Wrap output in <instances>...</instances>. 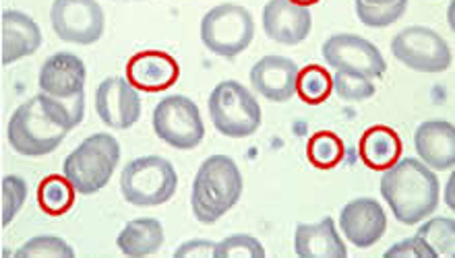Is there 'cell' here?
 <instances>
[{
	"label": "cell",
	"instance_id": "1",
	"mask_svg": "<svg viewBox=\"0 0 455 258\" xmlns=\"http://www.w3.org/2000/svg\"><path fill=\"white\" fill-rule=\"evenodd\" d=\"M379 188L394 217L403 225L425 222L439 205L437 176L416 157H403L383 169Z\"/></svg>",
	"mask_w": 455,
	"mask_h": 258
},
{
	"label": "cell",
	"instance_id": "2",
	"mask_svg": "<svg viewBox=\"0 0 455 258\" xmlns=\"http://www.w3.org/2000/svg\"><path fill=\"white\" fill-rule=\"evenodd\" d=\"M244 191L243 174L228 155H212L201 163L193 180L191 207L197 222L212 225L234 209Z\"/></svg>",
	"mask_w": 455,
	"mask_h": 258
},
{
	"label": "cell",
	"instance_id": "3",
	"mask_svg": "<svg viewBox=\"0 0 455 258\" xmlns=\"http://www.w3.org/2000/svg\"><path fill=\"white\" fill-rule=\"evenodd\" d=\"M120 161V145L110 132H96L79 143L62 163V174L84 197L108 184Z\"/></svg>",
	"mask_w": 455,
	"mask_h": 258
},
{
	"label": "cell",
	"instance_id": "4",
	"mask_svg": "<svg viewBox=\"0 0 455 258\" xmlns=\"http://www.w3.org/2000/svg\"><path fill=\"white\" fill-rule=\"evenodd\" d=\"M179 188V174L162 155H143L126 163L120 174V192L135 207L168 203Z\"/></svg>",
	"mask_w": 455,
	"mask_h": 258
},
{
	"label": "cell",
	"instance_id": "5",
	"mask_svg": "<svg viewBox=\"0 0 455 258\" xmlns=\"http://www.w3.org/2000/svg\"><path fill=\"white\" fill-rule=\"evenodd\" d=\"M207 108L216 130L230 138L255 135L263 122V112L257 98L243 83L232 79L213 87Z\"/></svg>",
	"mask_w": 455,
	"mask_h": 258
},
{
	"label": "cell",
	"instance_id": "6",
	"mask_svg": "<svg viewBox=\"0 0 455 258\" xmlns=\"http://www.w3.org/2000/svg\"><path fill=\"white\" fill-rule=\"evenodd\" d=\"M252 37L255 21L243 4H218L201 19V42L207 50L224 59H236L251 46Z\"/></svg>",
	"mask_w": 455,
	"mask_h": 258
},
{
	"label": "cell",
	"instance_id": "7",
	"mask_svg": "<svg viewBox=\"0 0 455 258\" xmlns=\"http://www.w3.org/2000/svg\"><path fill=\"white\" fill-rule=\"evenodd\" d=\"M6 137L19 155L42 157L60 147V143L67 138V130L50 121L42 108L40 98L36 96L12 112Z\"/></svg>",
	"mask_w": 455,
	"mask_h": 258
},
{
	"label": "cell",
	"instance_id": "8",
	"mask_svg": "<svg viewBox=\"0 0 455 258\" xmlns=\"http://www.w3.org/2000/svg\"><path fill=\"white\" fill-rule=\"evenodd\" d=\"M391 54L403 66L419 73H443L451 66V48L437 31L410 25L391 40Z\"/></svg>",
	"mask_w": 455,
	"mask_h": 258
},
{
	"label": "cell",
	"instance_id": "9",
	"mask_svg": "<svg viewBox=\"0 0 455 258\" xmlns=\"http://www.w3.org/2000/svg\"><path fill=\"white\" fill-rule=\"evenodd\" d=\"M154 130L174 149H195L204 141L205 124L197 104L187 96H168L154 108Z\"/></svg>",
	"mask_w": 455,
	"mask_h": 258
},
{
	"label": "cell",
	"instance_id": "10",
	"mask_svg": "<svg viewBox=\"0 0 455 258\" xmlns=\"http://www.w3.org/2000/svg\"><path fill=\"white\" fill-rule=\"evenodd\" d=\"M50 21L62 42L90 46L102 37L106 17L96 0H54Z\"/></svg>",
	"mask_w": 455,
	"mask_h": 258
},
{
	"label": "cell",
	"instance_id": "11",
	"mask_svg": "<svg viewBox=\"0 0 455 258\" xmlns=\"http://www.w3.org/2000/svg\"><path fill=\"white\" fill-rule=\"evenodd\" d=\"M327 65L336 71H350L369 79H381L387 71L381 50L356 34H336L321 46Z\"/></svg>",
	"mask_w": 455,
	"mask_h": 258
},
{
	"label": "cell",
	"instance_id": "12",
	"mask_svg": "<svg viewBox=\"0 0 455 258\" xmlns=\"http://www.w3.org/2000/svg\"><path fill=\"white\" fill-rule=\"evenodd\" d=\"M96 112L106 127L126 130L141 118L139 90L126 77H108L96 90Z\"/></svg>",
	"mask_w": 455,
	"mask_h": 258
},
{
	"label": "cell",
	"instance_id": "13",
	"mask_svg": "<svg viewBox=\"0 0 455 258\" xmlns=\"http://www.w3.org/2000/svg\"><path fill=\"white\" fill-rule=\"evenodd\" d=\"M339 230L346 240L356 248H371L381 240L387 230V215L375 199H352L339 211Z\"/></svg>",
	"mask_w": 455,
	"mask_h": 258
},
{
	"label": "cell",
	"instance_id": "14",
	"mask_svg": "<svg viewBox=\"0 0 455 258\" xmlns=\"http://www.w3.org/2000/svg\"><path fill=\"white\" fill-rule=\"evenodd\" d=\"M313 12L294 0H269L263 6V31L283 46H299L311 35Z\"/></svg>",
	"mask_w": 455,
	"mask_h": 258
},
{
	"label": "cell",
	"instance_id": "15",
	"mask_svg": "<svg viewBox=\"0 0 455 258\" xmlns=\"http://www.w3.org/2000/svg\"><path fill=\"white\" fill-rule=\"evenodd\" d=\"M299 65L288 56L267 54L252 65L249 79L252 90L261 93L269 102H288L296 96V79H299Z\"/></svg>",
	"mask_w": 455,
	"mask_h": 258
},
{
	"label": "cell",
	"instance_id": "16",
	"mask_svg": "<svg viewBox=\"0 0 455 258\" xmlns=\"http://www.w3.org/2000/svg\"><path fill=\"white\" fill-rule=\"evenodd\" d=\"M180 77V66L174 56L162 50H145L132 56L126 65V79L139 91H164L172 87Z\"/></svg>",
	"mask_w": 455,
	"mask_h": 258
},
{
	"label": "cell",
	"instance_id": "17",
	"mask_svg": "<svg viewBox=\"0 0 455 258\" xmlns=\"http://www.w3.org/2000/svg\"><path fill=\"white\" fill-rule=\"evenodd\" d=\"M85 62L73 52H56L40 68V91L54 98H73L85 91Z\"/></svg>",
	"mask_w": 455,
	"mask_h": 258
},
{
	"label": "cell",
	"instance_id": "18",
	"mask_svg": "<svg viewBox=\"0 0 455 258\" xmlns=\"http://www.w3.org/2000/svg\"><path fill=\"white\" fill-rule=\"evenodd\" d=\"M0 31H3V65L25 59L37 52L42 46V29L34 17L28 12L9 9L0 19Z\"/></svg>",
	"mask_w": 455,
	"mask_h": 258
},
{
	"label": "cell",
	"instance_id": "19",
	"mask_svg": "<svg viewBox=\"0 0 455 258\" xmlns=\"http://www.w3.org/2000/svg\"><path fill=\"white\" fill-rule=\"evenodd\" d=\"M414 147L420 161L443 172L455 163V129L447 121H427L414 132Z\"/></svg>",
	"mask_w": 455,
	"mask_h": 258
},
{
	"label": "cell",
	"instance_id": "20",
	"mask_svg": "<svg viewBox=\"0 0 455 258\" xmlns=\"http://www.w3.org/2000/svg\"><path fill=\"white\" fill-rule=\"evenodd\" d=\"M294 253L299 258H346L347 248L333 217L327 215L317 223L296 225Z\"/></svg>",
	"mask_w": 455,
	"mask_h": 258
},
{
	"label": "cell",
	"instance_id": "21",
	"mask_svg": "<svg viewBox=\"0 0 455 258\" xmlns=\"http://www.w3.org/2000/svg\"><path fill=\"white\" fill-rule=\"evenodd\" d=\"M164 225L154 217H137L120 230L116 246L120 253L131 258L156 254L164 246Z\"/></svg>",
	"mask_w": 455,
	"mask_h": 258
},
{
	"label": "cell",
	"instance_id": "22",
	"mask_svg": "<svg viewBox=\"0 0 455 258\" xmlns=\"http://www.w3.org/2000/svg\"><path fill=\"white\" fill-rule=\"evenodd\" d=\"M360 160H363L371 169H387L389 166L400 160L402 155V138L394 129L371 127L363 132L358 143Z\"/></svg>",
	"mask_w": 455,
	"mask_h": 258
},
{
	"label": "cell",
	"instance_id": "23",
	"mask_svg": "<svg viewBox=\"0 0 455 258\" xmlns=\"http://www.w3.org/2000/svg\"><path fill=\"white\" fill-rule=\"evenodd\" d=\"M40 98L42 108L46 112L50 121H52L56 127L65 129L67 132L77 129L85 118V91L77 93L73 98H54L48 96V93H37Z\"/></svg>",
	"mask_w": 455,
	"mask_h": 258
},
{
	"label": "cell",
	"instance_id": "24",
	"mask_svg": "<svg viewBox=\"0 0 455 258\" xmlns=\"http://www.w3.org/2000/svg\"><path fill=\"white\" fill-rule=\"evenodd\" d=\"M75 191L71 182L62 176H48L46 180H42L40 191H37V200L44 213L50 215H65L75 203Z\"/></svg>",
	"mask_w": 455,
	"mask_h": 258
},
{
	"label": "cell",
	"instance_id": "25",
	"mask_svg": "<svg viewBox=\"0 0 455 258\" xmlns=\"http://www.w3.org/2000/svg\"><path fill=\"white\" fill-rule=\"evenodd\" d=\"M333 83L331 74L327 68L319 65H308L299 71V79H296V96H299L305 104H323L327 98L331 96Z\"/></svg>",
	"mask_w": 455,
	"mask_h": 258
},
{
	"label": "cell",
	"instance_id": "26",
	"mask_svg": "<svg viewBox=\"0 0 455 258\" xmlns=\"http://www.w3.org/2000/svg\"><path fill=\"white\" fill-rule=\"evenodd\" d=\"M354 9L360 23L366 27H389L400 19L408 9V0H391V3H364V0H354Z\"/></svg>",
	"mask_w": 455,
	"mask_h": 258
},
{
	"label": "cell",
	"instance_id": "27",
	"mask_svg": "<svg viewBox=\"0 0 455 258\" xmlns=\"http://www.w3.org/2000/svg\"><path fill=\"white\" fill-rule=\"evenodd\" d=\"M422 223V222H420ZM416 236L433 250L435 256H453L455 222L453 217H433L420 225Z\"/></svg>",
	"mask_w": 455,
	"mask_h": 258
},
{
	"label": "cell",
	"instance_id": "28",
	"mask_svg": "<svg viewBox=\"0 0 455 258\" xmlns=\"http://www.w3.org/2000/svg\"><path fill=\"white\" fill-rule=\"evenodd\" d=\"M344 141L336 132L321 130L308 141V161L319 169H331L344 160Z\"/></svg>",
	"mask_w": 455,
	"mask_h": 258
},
{
	"label": "cell",
	"instance_id": "29",
	"mask_svg": "<svg viewBox=\"0 0 455 258\" xmlns=\"http://www.w3.org/2000/svg\"><path fill=\"white\" fill-rule=\"evenodd\" d=\"M331 83L338 98L346 99V102H363V99H369L377 93L372 79L350 71H336L331 77Z\"/></svg>",
	"mask_w": 455,
	"mask_h": 258
},
{
	"label": "cell",
	"instance_id": "30",
	"mask_svg": "<svg viewBox=\"0 0 455 258\" xmlns=\"http://www.w3.org/2000/svg\"><path fill=\"white\" fill-rule=\"evenodd\" d=\"M17 258H36V256H50V258H73L75 250L68 246L67 240L59 236H36L23 244L15 253Z\"/></svg>",
	"mask_w": 455,
	"mask_h": 258
},
{
	"label": "cell",
	"instance_id": "31",
	"mask_svg": "<svg viewBox=\"0 0 455 258\" xmlns=\"http://www.w3.org/2000/svg\"><path fill=\"white\" fill-rule=\"evenodd\" d=\"M0 188H3V228H6L25 205V199H28V182L21 176L9 174L3 178V186Z\"/></svg>",
	"mask_w": 455,
	"mask_h": 258
},
{
	"label": "cell",
	"instance_id": "32",
	"mask_svg": "<svg viewBox=\"0 0 455 258\" xmlns=\"http://www.w3.org/2000/svg\"><path fill=\"white\" fill-rule=\"evenodd\" d=\"M263 244L249 234H234L224 238L216 246V258H263Z\"/></svg>",
	"mask_w": 455,
	"mask_h": 258
},
{
	"label": "cell",
	"instance_id": "33",
	"mask_svg": "<svg viewBox=\"0 0 455 258\" xmlns=\"http://www.w3.org/2000/svg\"><path fill=\"white\" fill-rule=\"evenodd\" d=\"M385 258H437L431 248L420 240L419 236L406 238V240L394 244L385 250Z\"/></svg>",
	"mask_w": 455,
	"mask_h": 258
},
{
	"label": "cell",
	"instance_id": "34",
	"mask_svg": "<svg viewBox=\"0 0 455 258\" xmlns=\"http://www.w3.org/2000/svg\"><path fill=\"white\" fill-rule=\"evenodd\" d=\"M216 246L210 240H188L174 250L176 258H216Z\"/></svg>",
	"mask_w": 455,
	"mask_h": 258
},
{
	"label": "cell",
	"instance_id": "35",
	"mask_svg": "<svg viewBox=\"0 0 455 258\" xmlns=\"http://www.w3.org/2000/svg\"><path fill=\"white\" fill-rule=\"evenodd\" d=\"M445 205L450 207V209H453V176L450 180H447V186H445Z\"/></svg>",
	"mask_w": 455,
	"mask_h": 258
},
{
	"label": "cell",
	"instance_id": "36",
	"mask_svg": "<svg viewBox=\"0 0 455 258\" xmlns=\"http://www.w3.org/2000/svg\"><path fill=\"white\" fill-rule=\"evenodd\" d=\"M294 3H299V4H305V6H311V4H317L319 0H294Z\"/></svg>",
	"mask_w": 455,
	"mask_h": 258
},
{
	"label": "cell",
	"instance_id": "37",
	"mask_svg": "<svg viewBox=\"0 0 455 258\" xmlns=\"http://www.w3.org/2000/svg\"><path fill=\"white\" fill-rule=\"evenodd\" d=\"M364 3H391V0H364Z\"/></svg>",
	"mask_w": 455,
	"mask_h": 258
}]
</instances>
